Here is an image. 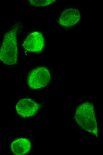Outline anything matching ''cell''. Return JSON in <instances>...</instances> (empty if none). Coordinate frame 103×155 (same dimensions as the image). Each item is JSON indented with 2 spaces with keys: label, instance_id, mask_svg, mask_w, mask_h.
Listing matches in <instances>:
<instances>
[{
  "label": "cell",
  "instance_id": "cell-5",
  "mask_svg": "<svg viewBox=\"0 0 103 155\" xmlns=\"http://www.w3.org/2000/svg\"><path fill=\"white\" fill-rule=\"evenodd\" d=\"M39 108V105L30 99L24 98L17 103L16 108L17 113L23 117L32 116L36 114Z\"/></svg>",
  "mask_w": 103,
  "mask_h": 155
},
{
  "label": "cell",
  "instance_id": "cell-8",
  "mask_svg": "<svg viewBox=\"0 0 103 155\" xmlns=\"http://www.w3.org/2000/svg\"><path fill=\"white\" fill-rule=\"evenodd\" d=\"M56 1L54 0H29V3L31 5L35 7H42L49 5Z\"/></svg>",
  "mask_w": 103,
  "mask_h": 155
},
{
  "label": "cell",
  "instance_id": "cell-3",
  "mask_svg": "<svg viewBox=\"0 0 103 155\" xmlns=\"http://www.w3.org/2000/svg\"><path fill=\"white\" fill-rule=\"evenodd\" d=\"M50 79L48 69L45 67H38L31 72L28 76L27 83L31 88L37 89L47 86Z\"/></svg>",
  "mask_w": 103,
  "mask_h": 155
},
{
  "label": "cell",
  "instance_id": "cell-1",
  "mask_svg": "<svg viewBox=\"0 0 103 155\" xmlns=\"http://www.w3.org/2000/svg\"><path fill=\"white\" fill-rule=\"evenodd\" d=\"M75 118L77 123L84 130L98 138L97 125L92 104L86 102L79 105L75 111Z\"/></svg>",
  "mask_w": 103,
  "mask_h": 155
},
{
  "label": "cell",
  "instance_id": "cell-7",
  "mask_svg": "<svg viewBox=\"0 0 103 155\" xmlns=\"http://www.w3.org/2000/svg\"><path fill=\"white\" fill-rule=\"evenodd\" d=\"M12 152L16 155H23L28 153L31 148L30 143L28 139L20 138L15 140L10 145Z\"/></svg>",
  "mask_w": 103,
  "mask_h": 155
},
{
  "label": "cell",
  "instance_id": "cell-6",
  "mask_svg": "<svg viewBox=\"0 0 103 155\" xmlns=\"http://www.w3.org/2000/svg\"><path fill=\"white\" fill-rule=\"evenodd\" d=\"M81 14L79 10L70 7L64 10L61 13L58 20L59 24L65 27L73 26L79 21Z\"/></svg>",
  "mask_w": 103,
  "mask_h": 155
},
{
  "label": "cell",
  "instance_id": "cell-2",
  "mask_svg": "<svg viewBox=\"0 0 103 155\" xmlns=\"http://www.w3.org/2000/svg\"><path fill=\"white\" fill-rule=\"evenodd\" d=\"M17 26H15L6 34L0 49V60L7 65L15 64L17 61Z\"/></svg>",
  "mask_w": 103,
  "mask_h": 155
},
{
  "label": "cell",
  "instance_id": "cell-4",
  "mask_svg": "<svg viewBox=\"0 0 103 155\" xmlns=\"http://www.w3.org/2000/svg\"><path fill=\"white\" fill-rule=\"evenodd\" d=\"M24 49L27 51L33 52H41L44 46V41L42 34L38 32L29 34L23 43Z\"/></svg>",
  "mask_w": 103,
  "mask_h": 155
}]
</instances>
